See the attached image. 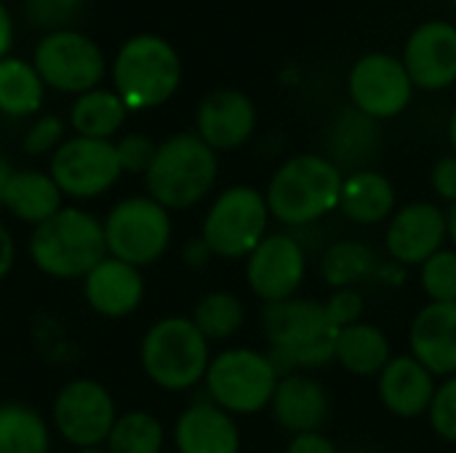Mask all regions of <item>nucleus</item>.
I'll use <instances>...</instances> for the list:
<instances>
[{
	"label": "nucleus",
	"mask_w": 456,
	"mask_h": 453,
	"mask_svg": "<svg viewBox=\"0 0 456 453\" xmlns=\"http://www.w3.org/2000/svg\"><path fill=\"white\" fill-rule=\"evenodd\" d=\"M446 227H449V240L454 243L456 251V203L454 206H449V211H446Z\"/></svg>",
	"instance_id": "45"
},
{
	"label": "nucleus",
	"mask_w": 456,
	"mask_h": 453,
	"mask_svg": "<svg viewBox=\"0 0 456 453\" xmlns=\"http://www.w3.org/2000/svg\"><path fill=\"white\" fill-rule=\"evenodd\" d=\"M166 446L163 422L150 411H126L118 417L104 449L110 453H160Z\"/></svg>",
	"instance_id": "31"
},
{
	"label": "nucleus",
	"mask_w": 456,
	"mask_h": 453,
	"mask_svg": "<svg viewBox=\"0 0 456 453\" xmlns=\"http://www.w3.org/2000/svg\"><path fill=\"white\" fill-rule=\"evenodd\" d=\"M281 382L270 355L251 347H230L211 358L206 371V392L214 406L232 417H251L270 409Z\"/></svg>",
	"instance_id": "7"
},
{
	"label": "nucleus",
	"mask_w": 456,
	"mask_h": 453,
	"mask_svg": "<svg viewBox=\"0 0 456 453\" xmlns=\"http://www.w3.org/2000/svg\"><path fill=\"white\" fill-rule=\"evenodd\" d=\"M216 152L198 133H176L158 144L155 160L144 174L147 195L168 211H184L206 200L216 184Z\"/></svg>",
	"instance_id": "4"
},
{
	"label": "nucleus",
	"mask_w": 456,
	"mask_h": 453,
	"mask_svg": "<svg viewBox=\"0 0 456 453\" xmlns=\"http://www.w3.org/2000/svg\"><path fill=\"white\" fill-rule=\"evenodd\" d=\"M262 328L270 342V360L281 376L313 371L334 360L339 328L329 320L323 302L286 299L265 304Z\"/></svg>",
	"instance_id": "1"
},
{
	"label": "nucleus",
	"mask_w": 456,
	"mask_h": 453,
	"mask_svg": "<svg viewBox=\"0 0 456 453\" xmlns=\"http://www.w3.org/2000/svg\"><path fill=\"white\" fill-rule=\"evenodd\" d=\"M192 323L208 342H224L243 328L246 307L230 291H211L195 304Z\"/></svg>",
	"instance_id": "30"
},
{
	"label": "nucleus",
	"mask_w": 456,
	"mask_h": 453,
	"mask_svg": "<svg viewBox=\"0 0 456 453\" xmlns=\"http://www.w3.org/2000/svg\"><path fill=\"white\" fill-rule=\"evenodd\" d=\"M452 3H454V8H456V0H452Z\"/></svg>",
	"instance_id": "48"
},
{
	"label": "nucleus",
	"mask_w": 456,
	"mask_h": 453,
	"mask_svg": "<svg viewBox=\"0 0 456 453\" xmlns=\"http://www.w3.org/2000/svg\"><path fill=\"white\" fill-rule=\"evenodd\" d=\"M430 182H433V190L441 200H446L449 206L456 203V155H444L436 166H433V174H430Z\"/></svg>",
	"instance_id": "39"
},
{
	"label": "nucleus",
	"mask_w": 456,
	"mask_h": 453,
	"mask_svg": "<svg viewBox=\"0 0 456 453\" xmlns=\"http://www.w3.org/2000/svg\"><path fill=\"white\" fill-rule=\"evenodd\" d=\"M174 224L171 211L150 195L126 198L110 208L104 219L107 256L120 259L131 267H150L171 246Z\"/></svg>",
	"instance_id": "9"
},
{
	"label": "nucleus",
	"mask_w": 456,
	"mask_h": 453,
	"mask_svg": "<svg viewBox=\"0 0 456 453\" xmlns=\"http://www.w3.org/2000/svg\"><path fill=\"white\" fill-rule=\"evenodd\" d=\"M51 430L27 403H0V453H48Z\"/></svg>",
	"instance_id": "29"
},
{
	"label": "nucleus",
	"mask_w": 456,
	"mask_h": 453,
	"mask_svg": "<svg viewBox=\"0 0 456 453\" xmlns=\"http://www.w3.org/2000/svg\"><path fill=\"white\" fill-rule=\"evenodd\" d=\"M211 256H214V254H211V248L206 246L203 238H195V240H190V243L184 246V262H187L190 267H206Z\"/></svg>",
	"instance_id": "42"
},
{
	"label": "nucleus",
	"mask_w": 456,
	"mask_h": 453,
	"mask_svg": "<svg viewBox=\"0 0 456 453\" xmlns=\"http://www.w3.org/2000/svg\"><path fill=\"white\" fill-rule=\"evenodd\" d=\"M195 123V133L214 152H230L251 139L256 128V107L243 91L216 88L200 101Z\"/></svg>",
	"instance_id": "17"
},
{
	"label": "nucleus",
	"mask_w": 456,
	"mask_h": 453,
	"mask_svg": "<svg viewBox=\"0 0 456 453\" xmlns=\"http://www.w3.org/2000/svg\"><path fill=\"white\" fill-rule=\"evenodd\" d=\"M29 259L51 278L83 280L102 259H107L104 222L83 208L64 206L32 230Z\"/></svg>",
	"instance_id": "3"
},
{
	"label": "nucleus",
	"mask_w": 456,
	"mask_h": 453,
	"mask_svg": "<svg viewBox=\"0 0 456 453\" xmlns=\"http://www.w3.org/2000/svg\"><path fill=\"white\" fill-rule=\"evenodd\" d=\"M80 3L83 0H24V11L29 24L56 32L67 29V24L77 16Z\"/></svg>",
	"instance_id": "34"
},
{
	"label": "nucleus",
	"mask_w": 456,
	"mask_h": 453,
	"mask_svg": "<svg viewBox=\"0 0 456 453\" xmlns=\"http://www.w3.org/2000/svg\"><path fill=\"white\" fill-rule=\"evenodd\" d=\"M334 360L353 376H379L393 360L390 339L374 323H353L339 331Z\"/></svg>",
	"instance_id": "25"
},
{
	"label": "nucleus",
	"mask_w": 456,
	"mask_h": 453,
	"mask_svg": "<svg viewBox=\"0 0 456 453\" xmlns=\"http://www.w3.org/2000/svg\"><path fill=\"white\" fill-rule=\"evenodd\" d=\"M347 91L358 112L371 120H390L409 107L414 83L401 59L374 51L353 64Z\"/></svg>",
	"instance_id": "13"
},
{
	"label": "nucleus",
	"mask_w": 456,
	"mask_h": 453,
	"mask_svg": "<svg viewBox=\"0 0 456 453\" xmlns=\"http://www.w3.org/2000/svg\"><path fill=\"white\" fill-rule=\"evenodd\" d=\"M428 417L438 438L456 443V374L436 387V398L430 403Z\"/></svg>",
	"instance_id": "35"
},
{
	"label": "nucleus",
	"mask_w": 456,
	"mask_h": 453,
	"mask_svg": "<svg viewBox=\"0 0 456 453\" xmlns=\"http://www.w3.org/2000/svg\"><path fill=\"white\" fill-rule=\"evenodd\" d=\"M411 355L438 379L456 374V304H425L409 331Z\"/></svg>",
	"instance_id": "19"
},
{
	"label": "nucleus",
	"mask_w": 456,
	"mask_h": 453,
	"mask_svg": "<svg viewBox=\"0 0 456 453\" xmlns=\"http://www.w3.org/2000/svg\"><path fill=\"white\" fill-rule=\"evenodd\" d=\"M377 272V254L361 240H337L321 256V278L334 291L358 288Z\"/></svg>",
	"instance_id": "28"
},
{
	"label": "nucleus",
	"mask_w": 456,
	"mask_h": 453,
	"mask_svg": "<svg viewBox=\"0 0 456 453\" xmlns=\"http://www.w3.org/2000/svg\"><path fill=\"white\" fill-rule=\"evenodd\" d=\"M270 208L265 192L248 184L227 187L203 216L200 238L219 259H246L265 238Z\"/></svg>",
	"instance_id": "8"
},
{
	"label": "nucleus",
	"mask_w": 456,
	"mask_h": 453,
	"mask_svg": "<svg viewBox=\"0 0 456 453\" xmlns=\"http://www.w3.org/2000/svg\"><path fill=\"white\" fill-rule=\"evenodd\" d=\"M115 150L123 174H147L155 160L158 144L144 133H126L120 142H115Z\"/></svg>",
	"instance_id": "36"
},
{
	"label": "nucleus",
	"mask_w": 456,
	"mask_h": 453,
	"mask_svg": "<svg viewBox=\"0 0 456 453\" xmlns=\"http://www.w3.org/2000/svg\"><path fill=\"white\" fill-rule=\"evenodd\" d=\"M126 115H128V107L115 91L94 88L75 99L69 109V125L75 128L77 136L112 142V136L123 128Z\"/></svg>",
	"instance_id": "26"
},
{
	"label": "nucleus",
	"mask_w": 456,
	"mask_h": 453,
	"mask_svg": "<svg viewBox=\"0 0 456 453\" xmlns=\"http://www.w3.org/2000/svg\"><path fill=\"white\" fill-rule=\"evenodd\" d=\"M395 187L393 182L371 168H358L345 176L339 211L361 227H374L395 214Z\"/></svg>",
	"instance_id": "23"
},
{
	"label": "nucleus",
	"mask_w": 456,
	"mask_h": 453,
	"mask_svg": "<svg viewBox=\"0 0 456 453\" xmlns=\"http://www.w3.org/2000/svg\"><path fill=\"white\" fill-rule=\"evenodd\" d=\"M419 280L430 302L456 304V251L441 248L419 267Z\"/></svg>",
	"instance_id": "33"
},
{
	"label": "nucleus",
	"mask_w": 456,
	"mask_h": 453,
	"mask_svg": "<svg viewBox=\"0 0 456 453\" xmlns=\"http://www.w3.org/2000/svg\"><path fill=\"white\" fill-rule=\"evenodd\" d=\"M32 64L48 88L77 96L99 88L107 69L102 48L88 35L75 29L45 32L35 45Z\"/></svg>",
	"instance_id": "10"
},
{
	"label": "nucleus",
	"mask_w": 456,
	"mask_h": 453,
	"mask_svg": "<svg viewBox=\"0 0 456 453\" xmlns=\"http://www.w3.org/2000/svg\"><path fill=\"white\" fill-rule=\"evenodd\" d=\"M329 320L342 331L353 323H361L363 318V296L358 288H339L329 296V302H323Z\"/></svg>",
	"instance_id": "38"
},
{
	"label": "nucleus",
	"mask_w": 456,
	"mask_h": 453,
	"mask_svg": "<svg viewBox=\"0 0 456 453\" xmlns=\"http://www.w3.org/2000/svg\"><path fill=\"white\" fill-rule=\"evenodd\" d=\"M436 376L414 355H395L382 368L377 384L382 406L401 419L425 417L436 398Z\"/></svg>",
	"instance_id": "21"
},
{
	"label": "nucleus",
	"mask_w": 456,
	"mask_h": 453,
	"mask_svg": "<svg viewBox=\"0 0 456 453\" xmlns=\"http://www.w3.org/2000/svg\"><path fill=\"white\" fill-rule=\"evenodd\" d=\"M13 262H16V243L5 230V224H0V280L13 270Z\"/></svg>",
	"instance_id": "41"
},
{
	"label": "nucleus",
	"mask_w": 456,
	"mask_h": 453,
	"mask_svg": "<svg viewBox=\"0 0 456 453\" xmlns=\"http://www.w3.org/2000/svg\"><path fill=\"white\" fill-rule=\"evenodd\" d=\"M174 446L179 453H240V430L232 414L203 400L179 414Z\"/></svg>",
	"instance_id": "22"
},
{
	"label": "nucleus",
	"mask_w": 456,
	"mask_h": 453,
	"mask_svg": "<svg viewBox=\"0 0 456 453\" xmlns=\"http://www.w3.org/2000/svg\"><path fill=\"white\" fill-rule=\"evenodd\" d=\"M77 453H110L104 446H96V449H80Z\"/></svg>",
	"instance_id": "47"
},
{
	"label": "nucleus",
	"mask_w": 456,
	"mask_h": 453,
	"mask_svg": "<svg viewBox=\"0 0 456 453\" xmlns=\"http://www.w3.org/2000/svg\"><path fill=\"white\" fill-rule=\"evenodd\" d=\"M286 453H339L334 441H329L323 433H305V435H294Z\"/></svg>",
	"instance_id": "40"
},
{
	"label": "nucleus",
	"mask_w": 456,
	"mask_h": 453,
	"mask_svg": "<svg viewBox=\"0 0 456 453\" xmlns=\"http://www.w3.org/2000/svg\"><path fill=\"white\" fill-rule=\"evenodd\" d=\"M64 142V123L56 115H43L37 117L29 131L24 133V152L27 155H45L56 152Z\"/></svg>",
	"instance_id": "37"
},
{
	"label": "nucleus",
	"mask_w": 456,
	"mask_h": 453,
	"mask_svg": "<svg viewBox=\"0 0 456 453\" xmlns=\"http://www.w3.org/2000/svg\"><path fill=\"white\" fill-rule=\"evenodd\" d=\"M414 88L444 91L456 83V27L452 21L419 24L401 56Z\"/></svg>",
	"instance_id": "16"
},
{
	"label": "nucleus",
	"mask_w": 456,
	"mask_h": 453,
	"mask_svg": "<svg viewBox=\"0 0 456 453\" xmlns=\"http://www.w3.org/2000/svg\"><path fill=\"white\" fill-rule=\"evenodd\" d=\"M345 171L318 152H302L289 158L267 184L270 216L286 227H310L339 208Z\"/></svg>",
	"instance_id": "2"
},
{
	"label": "nucleus",
	"mask_w": 456,
	"mask_h": 453,
	"mask_svg": "<svg viewBox=\"0 0 456 453\" xmlns=\"http://www.w3.org/2000/svg\"><path fill=\"white\" fill-rule=\"evenodd\" d=\"M307 275L305 246L286 232L267 235L246 256V283L265 304L294 299Z\"/></svg>",
	"instance_id": "14"
},
{
	"label": "nucleus",
	"mask_w": 456,
	"mask_h": 453,
	"mask_svg": "<svg viewBox=\"0 0 456 453\" xmlns=\"http://www.w3.org/2000/svg\"><path fill=\"white\" fill-rule=\"evenodd\" d=\"M48 174L59 184L61 195L75 200H94L104 195L123 174L115 142L72 136L51 155Z\"/></svg>",
	"instance_id": "11"
},
{
	"label": "nucleus",
	"mask_w": 456,
	"mask_h": 453,
	"mask_svg": "<svg viewBox=\"0 0 456 453\" xmlns=\"http://www.w3.org/2000/svg\"><path fill=\"white\" fill-rule=\"evenodd\" d=\"M45 99V83L40 80L35 64L5 56L0 61V115L29 117L40 112Z\"/></svg>",
	"instance_id": "27"
},
{
	"label": "nucleus",
	"mask_w": 456,
	"mask_h": 453,
	"mask_svg": "<svg viewBox=\"0 0 456 453\" xmlns=\"http://www.w3.org/2000/svg\"><path fill=\"white\" fill-rule=\"evenodd\" d=\"M61 198L64 195L51 174L27 168V171H13V176L8 179L3 208L13 214L19 222L37 227L64 208Z\"/></svg>",
	"instance_id": "24"
},
{
	"label": "nucleus",
	"mask_w": 456,
	"mask_h": 453,
	"mask_svg": "<svg viewBox=\"0 0 456 453\" xmlns=\"http://www.w3.org/2000/svg\"><path fill=\"white\" fill-rule=\"evenodd\" d=\"M115 93L128 109H152L166 104L182 83V61L160 35H134L112 64Z\"/></svg>",
	"instance_id": "6"
},
{
	"label": "nucleus",
	"mask_w": 456,
	"mask_h": 453,
	"mask_svg": "<svg viewBox=\"0 0 456 453\" xmlns=\"http://www.w3.org/2000/svg\"><path fill=\"white\" fill-rule=\"evenodd\" d=\"M270 411L275 425L294 438L305 433H321L331 417V400L318 379L297 371L281 376L270 400Z\"/></svg>",
	"instance_id": "18"
},
{
	"label": "nucleus",
	"mask_w": 456,
	"mask_h": 453,
	"mask_svg": "<svg viewBox=\"0 0 456 453\" xmlns=\"http://www.w3.org/2000/svg\"><path fill=\"white\" fill-rule=\"evenodd\" d=\"M83 294L96 315L126 318L144 299V278L139 267L107 256L83 278Z\"/></svg>",
	"instance_id": "20"
},
{
	"label": "nucleus",
	"mask_w": 456,
	"mask_h": 453,
	"mask_svg": "<svg viewBox=\"0 0 456 453\" xmlns=\"http://www.w3.org/2000/svg\"><path fill=\"white\" fill-rule=\"evenodd\" d=\"M13 176V168L11 163L0 155V208H3V195H5V187H8V179Z\"/></svg>",
	"instance_id": "44"
},
{
	"label": "nucleus",
	"mask_w": 456,
	"mask_h": 453,
	"mask_svg": "<svg viewBox=\"0 0 456 453\" xmlns=\"http://www.w3.org/2000/svg\"><path fill=\"white\" fill-rule=\"evenodd\" d=\"M11 45H13V21H11L8 8L0 3V61L8 56Z\"/></svg>",
	"instance_id": "43"
},
{
	"label": "nucleus",
	"mask_w": 456,
	"mask_h": 453,
	"mask_svg": "<svg viewBox=\"0 0 456 453\" xmlns=\"http://www.w3.org/2000/svg\"><path fill=\"white\" fill-rule=\"evenodd\" d=\"M449 240L446 211L430 200L398 208L385 232V248L401 267H422Z\"/></svg>",
	"instance_id": "15"
},
{
	"label": "nucleus",
	"mask_w": 456,
	"mask_h": 453,
	"mask_svg": "<svg viewBox=\"0 0 456 453\" xmlns=\"http://www.w3.org/2000/svg\"><path fill=\"white\" fill-rule=\"evenodd\" d=\"M374 144H377V120L366 117L358 109L342 112V117L337 120V125L331 131L334 155L342 163H361L363 158H369ZM339 160H337V166H339Z\"/></svg>",
	"instance_id": "32"
},
{
	"label": "nucleus",
	"mask_w": 456,
	"mask_h": 453,
	"mask_svg": "<svg viewBox=\"0 0 456 453\" xmlns=\"http://www.w3.org/2000/svg\"><path fill=\"white\" fill-rule=\"evenodd\" d=\"M115 422V400L110 390L94 379H75L64 384L53 400V427L77 451L104 446Z\"/></svg>",
	"instance_id": "12"
},
{
	"label": "nucleus",
	"mask_w": 456,
	"mask_h": 453,
	"mask_svg": "<svg viewBox=\"0 0 456 453\" xmlns=\"http://www.w3.org/2000/svg\"><path fill=\"white\" fill-rule=\"evenodd\" d=\"M449 144H452V150H454L456 155V109L454 115H452V120H449Z\"/></svg>",
	"instance_id": "46"
},
{
	"label": "nucleus",
	"mask_w": 456,
	"mask_h": 453,
	"mask_svg": "<svg viewBox=\"0 0 456 453\" xmlns=\"http://www.w3.org/2000/svg\"><path fill=\"white\" fill-rule=\"evenodd\" d=\"M208 344L192 318L171 315L147 328L139 360L152 384L166 392H184L206 379L211 363Z\"/></svg>",
	"instance_id": "5"
}]
</instances>
